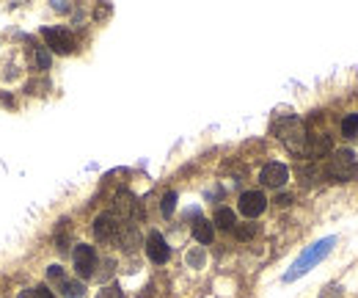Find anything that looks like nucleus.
Masks as SVG:
<instances>
[{
    "mask_svg": "<svg viewBox=\"0 0 358 298\" xmlns=\"http://www.w3.org/2000/svg\"><path fill=\"white\" fill-rule=\"evenodd\" d=\"M334 246H336V237L334 235H328V237H323V240H317V243H311V246H306L303 251H300V257L286 268L284 274V282H295V279H300V276H306L314 265H320L331 251H334Z\"/></svg>",
    "mask_w": 358,
    "mask_h": 298,
    "instance_id": "f257e3e1",
    "label": "nucleus"
},
{
    "mask_svg": "<svg viewBox=\"0 0 358 298\" xmlns=\"http://www.w3.org/2000/svg\"><path fill=\"white\" fill-rule=\"evenodd\" d=\"M273 133H276V139L284 144L289 152H295V155H306V149H309V133H306V127H303V122L298 119V116H282L276 125H273Z\"/></svg>",
    "mask_w": 358,
    "mask_h": 298,
    "instance_id": "f03ea898",
    "label": "nucleus"
},
{
    "mask_svg": "<svg viewBox=\"0 0 358 298\" xmlns=\"http://www.w3.org/2000/svg\"><path fill=\"white\" fill-rule=\"evenodd\" d=\"M325 174L334 182H350L358 177V157L353 149H336L325 166Z\"/></svg>",
    "mask_w": 358,
    "mask_h": 298,
    "instance_id": "7ed1b4c3",
    "label": "nucleus"
},
{
    "mask_svg": "<svg viewBox=\"0 0 358 298\" xmlns=\"http://www.w3.org/2000/svg\"><path fill=\"white\" fill-rule=\"evenodd\" d=\"M42 36H44L47 47L53 53H58V56H70L72 50H74V36H72V31H67V28H44Z\"/></svg>",
    "mask_w": 358,
    "mask_h": 298,
    "instance_id": "20e7f679",
    "label": "nucleus"
},
{
    "mask_svg": "<svg viewBox=\"0 0 358 298\" xmlns=\"http://www.w3.org/2000/svg\"><path fill=\"white\" fill-rule=\"evenodd\" d=\"M113 216H116V219H124V221H136V219L143 216V210H141V205H138V199H136L130 191H122V194H116V199H113Z\"/></svg>",
    "mask_w": 358,
    "mask_h": 298,
    "instance_id": "39448f33",
    "label": "nucleus"
},
{
    "mask_svg": "<svg viewBox=\"0 0 358 298\" xmlns=\"http://www.w3.org/2000/svg\"><path fill=\"white\" fill-rule=\"evenodd\" d=\"M237 207H240V213H243L245 219H259V216L268 210V196H265L262 191H245V194L240 196Z\"/></svg>",
    "mask_w": 358,
    "mask_h": 298,
    "instance_id": "423d86ee",
    "label": "nucleus"
},
{
    "mask_svg": "<svg viewBox=\"0 0 358 298\" xmlns=\"http://www.w3.org/2000/svg\"><path fill=\"white\" fill-rule=\"evenodd\" d=\"M94 268H97V251H94V246H88V243L74 246V271H77V276L80 279L94 276Z\"/></svg>",
    "mask_w": 358,
    "mask_h": 298,
    "instance_id": "0eeeda50",
    "label": "nucleus"
},
{
    "mask_svg": "<svg viewBox=\"0 0 358 298\" xmlns=\"http://www.w3.org/2000/svg\"><path fill=\"white\" fill-rule=\"evenodd\" d=\"M119 232H122V221L113 213H102V216L94 219V235H97V240H102V243L119 240Z\"/></svg>",
    "mask_w": 358,
    "mask_h": 298,
    "instance_id": "6e6552de",
    "label": "nucleus"
},
{
    "mask_svg": "<svg viewBox=\"0 0 358 298\" xmlns=\"http://www.w3.org/2000/svg\"><path fill=\"white\" fill-rule=\"evenodd\" d=\"M146 254H149V260L154 265H163L171 257V246L165 243V237L160 232H149V237H146Z\"/></svg>",
    "mask_w": 358,
    "mask_h": 298,
    "instance_id": "1a4fd4ad",
    "label": "nucleus"
},
{
    "mask_svg": "<svg viewBox=\"0 0 358 298\" xmlns=\"http://www.w3.org/2000/svg\"><path fill=\"white\" fill-rule=\"evenodd\" d=\"M259 180H262V185H268V188H282L286 185V180H289V168H286L284 163H268L262 171H259Z\"/></svg>",
    "mask_w": 358,
    "mask_h": 298,
    "instance_id": "9d476101",
    "label": "nucleus"
},
{
    "mask_svg": "<svg viewBox=\"0 0 358 298\" xmlns=\"http://www.w3.org/2000/svg\"><path fill=\"white\" fill-rule=\"evenodd\" d=\"M328 152H331V139H328V133L309 136V149H306V157H325Z\"/></svg>",
    "mask_w": 358,
    "mask_h": 298,
    "instance_id": "9b49d317",
    "label": "nucleus"
},
{
    "mask_svg": "<svg viewBox=\"0 0 358 298\" xmlns=\"http://www.w3.org/2000/svg\"><path fill=\"white\" fill-rule=\"evenodd\" d=\"M213 221H207V219H196L193 224V237L202 243V246H207V243H213Z\"/></svg>",
    "mask_w": 358,
    "mask_h": 298,
    "instance_id": "f8f14e48",
    "label": "nucleus"
},
{
    "mask_svg": "<svg viewBox=\"0 0 358 298\" xmlns=\"http://www.w3.org/2000/svg\"><path fill=\"white\" fill-rule=\"evenodd\" d=\"M61 296L64 298H86V285L83 282H74V279H61Z\"/></svg>",
    "mask_w": 358,
    "mask_h": 298,
    "instance_id": "ddd939ff",
    "label": "nucleus"
},
{
    "mask_svg": "<svg viewBox=\"0 0 358 298\" xmlns=\"http://www.w3.org/2000/svg\"><path fill=\"white\" fill-rule=\"evenodd\" d=\"M213 226H220V229H234V226H237V216H234V210L220 207V210L215 213Z\"/></svg>",
    "mask_w": 358,
    "mask_h": 298,
    "instance_id": "4468645a",
    "label": "nucleus"
},
{
    "mask_svg": "<svg viewBox=\"0 0 358 298\" xmlns=\"http://www.w3.org/2000/svg\"><path fill=\"white\" fill-rule=\"evenodd\" d=\"M342 136L345 139H356L358 136V113H348L342 119Z\"/></svg>",
    "mask_w": 358,
    "mask_h": 298,
    "instance_id": "2eb2a0df",
    "label": "nucleus"
},
{
    "mask_svg": "<svg viewBox=\"0 0 358 298\" xmlns=\"http://www.w3.org/2000/svg\"><path fill=\"white\" fill-rule=\"evenodd\" d=\"M160 210H163V216H165V219H171V213L177 210V194H174V191H168V194L163 196V202H160Z\"/></svg>",
    "mask_w": 358,
    "mask_h": 298,
    "instance_id": "dca6fc26",
    "label": "nucleus"
},
{
    "mask_svg": "<svg viewBox=\"0 0 358 298\" xmlns=\"http://www.w3.org/2000/svg\"><path fill=\"white\" fill-rule=\"evenodd\" d=\"M234 235H237L240 240H248V237H254V235H257V226H254V224H245V226H234Z\"/></svg>",
    "mask_w": 358,
    "mask_h": 298,
    "instance_id": "f3484780",
    "label": "nucleus"
},
{
    "mask_svg": "<svg viewBox=\"0 0 358 298\" xmlns=\"http://www.w3.org/2000/svg\"><path fill=\"white\" fill-rule=\"evenodd\" d=\"M97 298H124V293H122V288H119V285H108L105 290H99V296Z\"/></svg>",
    "mask_w": 358,
    "mask_h": 298,
    "instance_id": "a211bd4d",
    "label": "nucleus"
},
{
    "mask_svg": "<svg viewBox=\"0 0 358 298\" xmlns=\"http://www.w3.org/2000/svg\"><path fill=\"white\" fill-rule=\"evenodd\" d=\"M188 262H190L193 268H202V262H204V251H202V249H199V251H190V254H188Z\"/></svg>",
    "mask_w": 358,
    "mask_h": 298,
    "instance_id": "6ab92c4d",
    "label": "nucleus"
},
{
    "mask_svg": "<svg viewBox=\"0 0 358 298\" xmlns=\"http://www.w3.org/2000/svg\"><path fill=\"white\" fill-rule=\"evenodd\" d=\"M47 276H50L53 282H61V279H64V268H61V265H50V268H47Z\"/></svg>",
    "mask_w": 358,
    "mask_h": 298,
    "instance_id": "aec40b11",
    "label": "nucleus"
},
{
    "mask_svg": "<svg viewBox=\"0 0 358 298\" xmlns=\"http://www.w3.org/2000/svg\"><path fill=\"white\" fill-rule=\"evenodd\" d=\"M33 293H36V298H56V296H53V290H50V288H44V285L33 288Z\"/></svg>",
    "mask_w": 358,
    "mask_h": 298,
    "instance_id": "412c9836",
    "label": "nucleus"
},
{
    "mask_svg": "<svg viewBox=\"0 0 358 298\" xmlns=\"http://www.w3.org/2000/svg\"><path fill=\"white\" fill-rule=\"evenodd\" d=\"M276 202H279V205H284V207H286V205H289V202H292V196H286V194H284V196H279V199H276Z\"/></svg>",
    "mask_w": 358,
    "mask_h": 298,
    "instance_id": "4be33fe9",
    "label": "nucleus"
},
{
    "mask_svg": "<svg viewBox=\"0 0 358 298\" xmlns=\"http://www.w3.org/2000/svg\"><path fill=\"white\" fill-rule=\"evenodd\" d=\"M19 298H36V293H33V290H22V293H19Z\"/></svg>",
    "mask_w": 358,
    "mask_h": 298,
    "instance_id": "5701e85b",
    "label": "nucleus"
}]
</instances>
